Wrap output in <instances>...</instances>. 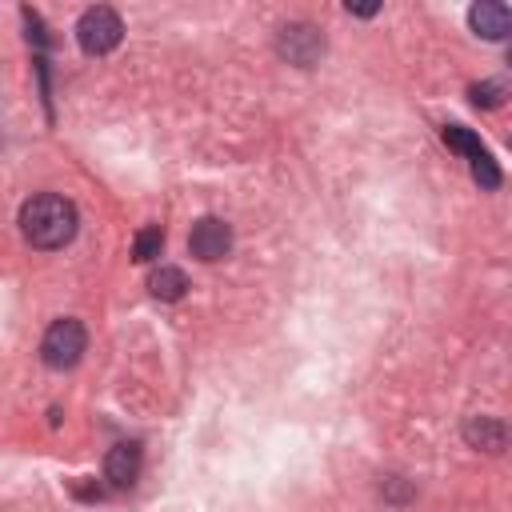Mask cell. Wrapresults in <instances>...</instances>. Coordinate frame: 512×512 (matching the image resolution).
Returning <instances> with one entry per match:
<instances>
[{
	"instance_id": "1",
	"label": "cell",
	"mask_w": 512,
	"mask_h": 512,
	"mask_svg": "<svg viewBox=\"0 0 512 512\" xmlns=\"http://www.w3.org/2000/svg\"><path fill=\"white\" fill-rule=\"evenodd\" d=\"M76 224H80L76 204L64 200V196H56V192H40V196L24 200V208H20V232H24V240L32 248H44V252L64 248L76 236Z\"/></svg>"
},
{
	"instance_id": "2",
	"label": "cell",
	"mask_w": 512,
	"mask_h": 512,
	"mask_svg": "<svg viewBox=\"0 0 512 512\" xmlns=\"http://www.w3.org/2000/svg\"><path fill=\"white\" fill-rule=\"evenodd\" d=\"M76 40L88 56H104L124 40V20L108 4H96L76 20Z\"/></svg>"
},
{
	"instance_id": "3",
	"label": "cell",
	"mask_w": 512,
	"mask_h": 512,
	"mask_svg": "<svg viewBox=\"0 0 512 512\" xmlns=\"http://www.w3.org/2000/svg\"><path fill=\"white\" fill-rule=\"evenodd\" d=\"M84 348H88V332H84V324L72 320V316H64V320H56V324L44 332L40 356H44L48 368H72V364L84 356Z\"/></svg>"
},
{
	"instance_id": "4",
	"label": "cell",
	"mask_w": 512,
	"mask_h": 512,
	"mask_svg": "<svg viewBox=\"0 0 512 512\" xmlns=\"http://www.w3.org/2000/svg\"><path fill=\"white\" fill-rule=\"evenodd\" d=\"M276 48H280V56H284L288 64L312 68V64L324 56V36H320L312 24H288V28H280Z\"/></svg>"
},
{
	"instance_id": "5",
	"label": "cell",
	"mask_w": 512,
	"mask_h": 512,
	"mask_svg": "<svg viewBox=\"0 0 512 512\" xmlns=\"http://www.w3.org/2000/svg\"><path fill=\"white\" fill-rule=\"evenodd\" d=\"M188 248L196 260H224L232 252V228L220 220V216H200L188 232Z\"/></svg>"
},
{
	"instance_id": "6",
	"label": "cell",
	"mask_w": 512,
	"mask_h": 512,
	"mask_svg": "<svg viewBox=\"0 0 512 512\" xmlns=\"http://www.w3.org/2000/svg\"><path fill=\"white\" fill-rule=\"evenodd\" d=\"M468 24L476 28V36L484 40H504L512 32V12L508 4H496V0H480L468 8Z\"/></svg>"
},
{
	"instance_id": "7",
	"label": "cell",
	"mask_w": 512,
	"mask_h": 512,
	"mask_svg": "<svg viewBox=\"0 0 512 512\" xmlns=\"http://www.w3.org/2000/svg\"><path fill=\"white\" fill-rule=\"evenodd\" d=\"M140 476V444H116L104 456V480L112 488H132Z\"/></svg>"
},
{
	"instance_id": "8",
	"label": "cell",
	"mask_w": 512,
	"mask_h": 512,
	"mask_svg": "<svg viewBox=\"0 0 512 512\" xmlns=\"http://www.w3.org/2000/svg\"><path fill=\"white\" fill-rule=\"evenodd\" d=\"M464 440H468L472 448H484V452H504L508 428H504L496 416H468V420H464Z\"/></svg>"
},
{
	"instance_id": "9",
	"label": "cell",
	"mask_w": 512,
	"mask_h": 512,
	"mask_svg": "<svg viewBox=\"0 0 512 512\" xmlns=\"http://www.w3.org/2000/svg\"><path fill=\"white\" fill-rule=\"evenodd\" d=\"M148 288H152L156 300H180V296L188 292V276H184L180 268H172V264H160V268L152 272Z\"/></svg>"
},
{
	"instance_id": "10",
	"label": "cell",
	"mask_w": 512,
	"mask_h": 512,
	"mask_svg": "<svg viewBox=\"0 0 512 512\" xmlns=\"http://www.w3.org/2000/svg\"><path fill=\"white\" fill-rule=\"evenodd\" d=\"M444 144L456 148L460 156H468V164H476L480 156H488V148L480 144V136H476L472 128H464V124H448V128H444Z\"/></svg>"
},
{
	"instance_id": "11",
	"label": "cell",
	"mask_w": 512,
	"mask_h": 512,
	"mask_svg": "<svg viewBox=\"0 0 512 512\" xmlns=\"http://www.w3.org/2000/svg\"><path fill=\"white\" fill-rule=\"evenodd\" d=\"M164 252V232L152 224V228H144V232H136V240H132V256L140 260V264H148V260H156Z\"/></svg>"
},
{
	"instance_id": "12",
	"label": "cell",
	"mask_w": 512,
	"mask_h": 512,
	"mask_svg": "<svg viewBox=\"0 0 512 512\" xmlns=\"http://www.w3.org/2000/svg\"><path fill=\"white\" fill-rule=\"evenodd\" d=\"M468 96H472L476 108H496L500 104V84H472Z\"/></svg>"
},
{
	"instance_id": "13",
	"label": "cell",
	"mask_w": 512,
	"mask_h": 512,
	"mask_svg": "<svg viewBox=\"0 0 512 512\" xmlns=\"http://www.w3.org/2000/svg\"><path fill=\"white\" fill-rule=\"evenodd\" d=\"M380 4H356V8H348V12H356V16H372Z\"/></svg>"
}]
</instances>
